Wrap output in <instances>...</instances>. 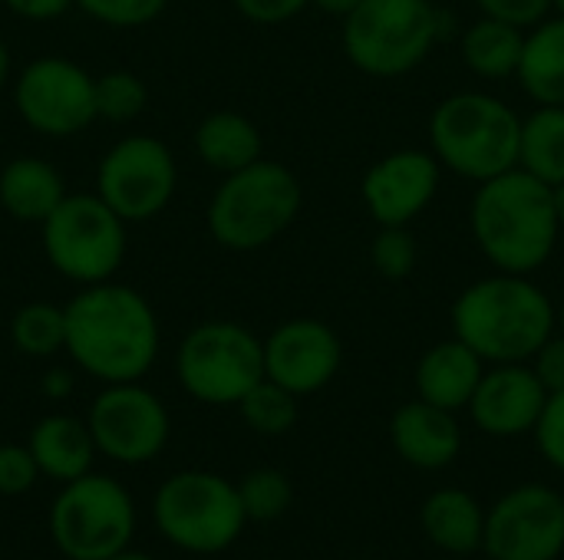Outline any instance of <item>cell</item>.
<instances>
[{"label": "cell", "mask_w": 564, "mask_h": 560, "mask_svg": "<svg viewBox=\"0 0 564 560\" xmlns=\"http://www.w3.org/2000/svg\"><path fill=\"white\" fill-rule=\"evenodd\" d=\"M423 535L446 554L466 558L482 551L486 538V512L463 488H440L423 502L420 512Z\"/></svg>", "instance_id": "44dd1931"}, {"label": "cell", "mask_w": 564, "mask_h": 560, "mask_svg": "<svg viewBox=\"0 0 564 560\" xmlns=\"http://www.w3.org/2000/svg\"><path fill=\"white\" fill-rule=\"evenodd\" d=\"M69 386H73V380H69V373H66V370H53V373H46V376H43V393H46L50 399H63V396H69Z\"/></svg>", "instance_id": "f35d334b"}, {"label": "cell", "mask_w": 564, "mask_h": 560, "mask_svg": "<svg viewBox=\"0 0 564 560\" xmlns=\"http://www.w3.org/2000/svg\"><path fill=\"white\" fill-rule=\"evenodd\" d=\"M301 201L297 175L281 162L258 158L225 175L208 205V231L228 251H261L291 228Z\"/></svg>", "instance_id": "5b68a950"}, {"label": "cell", "mask_w": 564, "mask_h": 560, "mask_svg": "<svg viewBox=\"0 0 564 560\" xmlns=\"http://www.w3.org/2000/svg\"><path fill=\"white\" fill-rule=\"evenodd\" d=\"M516 76L539 106H564V17L542 20L525 33Z\"/></svg>", "instance_id": "cb8c5ba5"}, {"label": "cell", "mask_w": 564, "mask_h": 560, "mask_svg": "<svg viewBox=\"0 0 564 560\" xmlns=\"http://www.w3.org/2000/svg\"><path fill=\"white\" fill-rule=\"evenodd\" d=\"M522 50H525L522 26H512L496 17H482L463 33V59L482 79L516 76L522 63Z\"/></svg>", "instance_id": "d4e9b609"}, {"label": "cell", "mask_w": 564, "mask_h": 560, "mask_svg": "<svg viewBox=\"0 0 564 560\" xmlns=\"http://www.w3.org/2000/svg\"><path fill=\"white\" fill-rule=\"evenodd\" d=\"M482 551L492 560H558L564 498L549 485H519L486 512Z\"/></svg>", "instance_id": "4fadbf2b"}, {"label": "cell", "mask_w": 564, "mask_h": 560, "mask_svg": "<svg viewBox=\"0 0 564 560\" xmlns=\"http://www.w3.org/2000/svg\"><path fill=\"white\" fill-rule=\"evenodd\" d=\"M482 373L486 360L473 347H466L459 337L443 340L426 350L416 366V396L449 413L469 409Z\"/></svg>", "instance_id": "d6986e66"}, {"label": "cell", "mask_w": 564, "mask_h": 560, "mask_svg": "<svg viewBox=\"0 0 564 560\" xmlns=\"http://www.w3.org/2000/svg\"><path fill=\"white\" fill-rule=\"evenodd\" d=\"M440 175L443 165L433 152L400 149L367 168L360 195L377 224H410L436 198Z\"/></svg>", "instance_id": "2e32d148"}, {"label": "cell", "mask_w": 564, "mask_h": 560, "mask_svg": "<svg viewBox=\"0 0 564 560\" xmlns=\"http://www.w3.org/2000/svg\"><path fill=\"white\" fill-rule=\"evenodd\" d=\"M40 475V465L30 452V446H0V495L17 498L33 488Z\"/></svg>", "instance_id": "d6a6232c"}, {"label": "cell", "mask_w": 564, "mask_h": 560, "mask_svg": "<svg viewBox=\"0 0 564 560\" xmlns=\"http://www.w3.org/2000/svg\"><path fill=\"white\" fill-rule=\"evenodd\" d=\"M63 198L66 185L59 172L36 155L10 158L0 172V205L13 221L43 224L63 205Z\"/></svg>", "instance_id": "ffe728a7"}, {"label": "cell", "mask_w": 564, "mask_h": 560, "mask_svg": "<svg viewBox=\"0 0 564 560\" xmlns=\"http://www.w3.org/2000/svg\"><path fill=\"white\" fill-rule=\"evenodd\" d=\"M344 347L337 333L314 317L281 323L264 340V376L294 396L321 393L340 370Z\"/></svg>", "instance_id": "9a60e30c"}, {"label": "cell", "mask_w": 564, "mask_h": 560, "mask_svg": "<svg viewBox=\"0 0 564 560\" xmlns=\"http://www.w3.org/2000/svg\"><path fill=\"white\" fill-rule=\"evenodd\" d=\"M231 3L238 7L241 17L254 23H284L297 17L304 7H311V0H231Z\"/></svg>", "instance_id": "8d00e7d4"}, {"label": "cell", "mask_w": 564, "mask_h": 560, "mask_svg": "<svg viewBox=\"0 0 564 560\" xmlns=\"http://www.w3.org/2000/svg\"><path fill=\"white\" fill-rule=\"evenodd\" d=\"M30 452L40 465V475H50L56 482H73L89 475L96 442L86 422L73 416H46L30 432Z\"/></svg>", "instance_id": "7402d4cb"}, {"label": "cell", "mask_w": 564, "mask_h": 560, "mask_svg": "<svg viewBox=\"0 0 564 560\" xmlns=\"http://www.w3.org/2000/svg\"><path fill=\"white\" fill-rule=\"evenodd\" d=\"M152 515L162 538L188 554H221L248 525L238 485L212 472H178L165 479L155 492Z\"/></svg>", "instance_id": "52a82bcc"}, {"label": "cell", "mask_w": 564, "mask_h": 560, "mask_svg": "<svg viewBox=\"0 0 564 560\" xmlns=\"http://www.w3.org/2000/svg\"><path fill=\"white\" fill-rule=\"evenodd\" d=\"M360 3L364 0H311V7H317V10H324L330 17H350Z\"/></svg>", "instance_id": "ab89813d"}, {"label": "cell", "mask_w": 564, "mask_h": 560, "mask_svg": "<svg viewBox=\"0 0 564 560\" xmlns=\"http://www.w3.org/2000/svg\"><path fill=\"white\" fill-rule=\"evenodd\" d=\"M96 452L122 465L152 462L169 442V413L162 399L139 383H109L86 419Z\"/></svg>", "instance_id": "5bb4252c"}, {"label": "cell", "mask_w": 564, "mask_h": 560, "mask_svg": "<svg viewBox=\"0 0 564 560\" xmlns=\"http://www.w3.org/2000/svg\"><path fill=\"white\" fill-rule=\"evenodd\" d=\"M416 238L410 224H380L370 241V264L387 281H406L416 271Z\"/></svg>", "instance_id": "4dcf8cb0"}, {"label": "cell", "mask_w": 564, "mask_h": 560, "mask_svg": "<svg viewBox=\"0 0 564 560\" xmlns=\"http://www.w3.org/2000/svg\"><path fill=\"white\" fill-rule=\"evenodd\" d=\"M545 403L549 393L529 363H496L482 373L469 416L486 436L512 439L535 432Z\"/></svg>", "instance_id": "e0dca14e"}, {"label": "cell", "mask_w": 564, "mask_h": 560, "mask_svg": "<svg viewBox=\"0 0 564 560\" xmlns=\"http://www.w3.org/2000/svg\"><path fill=\"white\" fill-rule=\"evenodd\" d=\"M443 26L430 0H364L344 17V53L367 76H403L436 46Z\"/></svg>", "instance_id": "8992f818"}, {"label": "cell", "mask_w": 564, "mask_h": 560, "mask_svg": "<svg viewBox=\"0 0 564 560\" xmlns=\"http://www.w3.org/2000/svg\"><path fill=\"white\" fill-rule=\"evenodd\" d=\"M522 119L509 102L489 92H453L430 116L433 155L443 168L489 182L519 165Z\"/></svg>", "instance_id": "277c9868"}, {"label": "cell", "mask_w": 564, "mask_h": 560, "mask_svg": "<svg viewBox=\"0 0 564 560\" xmlns=\"http://www.w3.org/2000/svg\"><path fill=\"white\" fill-rule=\"evenodd\" d=\"M297 399L301 396H294L291 389H284V386H278L274 380H261L241 403H238V409H241V419L248 422V429L251 432H258V436H284V432H291L294 429V422H297Z\"/></svg>", "instance_id": "83f0119b"}, {"label": "cell", "mask_w": 564, "mask_h": 560, "mask_svg": "<svg viewBox=\"0 0 564 560\" xmlns=\"http://www.w3.org/2000/svg\"><path fill=\"white\" fill-rule=\"evenodd\" d=\"M149 102V89L145 83L129 73V69H112L96 76V112L106 122H132L142 116Z\"/></svg>", "instance_id": "f546056e"}, {"label": "cell", "mask_w": 564, "mask_h": 560, "mask_svg": "<svg viewBox=\"0 0 564 560\" xmlns=\"http://www.w3.org/2000/svg\"><path fill=\"white\" fill-rule=\"evenodd\" d=\"M178 165L165 142L152 135L119 139L99 162L96 195L126 221H152L175 195Z\"/></svg>", "instance_id": "8fae6325"}, {"label": "cell", "mask_w": 564, "mask_h": 560, "mask_svg": "<svg viewBox=\"0 0 564 560\" xmlns=\"http://www.w3.org/2000/svg\"><path fill=\"white\" fill-rule=\"evenodd\" d=\"M106 560H155V558H149V554H142V551H119V554H112V558H106Z\"/></svg>", "instance_id": "7bdbcfd3"}, {"label": "cell", "mask_w": 564, "mask_h": 560, "mask_svg": "<svg viewBox=\"0 0 564 560\" xmlns=\"http://www.w3.org/2000/svg\"><path fill=\"white\" fill-rule=\"evenodd\" d=\"M532 370L539 376V383L545 386V393H564V333L562 337H549L539 353L532 356Z\"/></svg>", "instance_id": "d590c367"}, {"label": "cell", "mask_w": 564, "mask_h": 560, "mask_svg": "<svg viewBox=\"0 0 564 560\" xmlns=\"http://www.w3.org/2000/svg\"><path fill=\"white\" fill-rule=\"evenodd\" d=\"M555 323L562 327V333H564V300L558 304V310H555Z\"/></svg>", "instance_id": "ee69618b"}, {"label": "cell", "mask_w": 564, "mask_h": 560, "mask_svg": "<svg viewBox=\"0 0 564 560\" xmlns=\"http://www.w3.org/2000/svg\"><path fill=\"white\" fill-rule=\"evenodd\" d=\"M66 353L102 383H139L159 356L152 304L122 284H89L66 304Z\"/></svg>", "instance_id": "6da1fadb"}, {"label": "cell", "mask_w": 564, "mask_h": 560, "mask_svg": "<svg viewBox=\"0 0 564 560\" xmlns=\"http://www.w3.org/2000/svg\"><path fill=\"white\" fill-rule=\"evenodd\" d=\"M535 446L552 469L564 472V393L549 396L542 419L535 426Z\"/></svg>", "instance_id": "836d02e7"}, {"label": "cell", "mask_w": 564, "mask_h": 560, "mask_svg": "<svg viewBox=\"0 0 564 560\" xmlns=\"http://www.w3.org/2000/svg\"><path fill=\"white\" fill-rule=\"evenodd\" d=\"M50 264L83 287L112 281L126 257V221L99 195H66L40 224Z\"/></svg>", "instance_id": "30bf717a"}, {"label": "cell", "mask_w": 564, "mask_h": 560, "mask_svg": "<svg viewBox=\"0 0 564 560\" xmlns=\"http://www.w3.org/2000/svg\"><path fill=\"white\" fill-rule=\"evenodd\" d=\"M20 119L50 135L66 139L99 119L96 112V76L63 56L33 59L13 86Z\"/></svg>", "instance_id": "7c38bea8"}, {"label": "cell", "mask_w": 564, "mask_h": 560, "mask_svg": "<svg viewBox=\"0 0 564 560\" xmlns=\"http://www.w3.org/2000/svg\"><path fill=\"white\" fill-rule=\"evenodd\" d=\"M175 373L205 406H238L264 380V343L241 323H198L178 347Z\"/></svg>", "instance_id": "ba28073f"}, {"label": "cell", "mask_w": 564, "mask_h": 560, "mask_svg": "<svg viewBox=\"0 0 564 560\" xmlns=\"http://www.w3.org/2000/svg\"><path fill=\"white\" fill-rule=\"evenodd\" d=\"M7 76H10V53H7V43L0 40V86L7 83Z\"/></svg>", "instance_id": "b9f144b4"}, {"label": "cell", "mask_w": 564, "mask_h": 560, "mask_svg": "<svg viewBox=\"0 0 564 560\" xmlns=\"http://www.w3.org/2000/svg\"><path fill=\"white\" fill-rule=\"evenodd\" d=\"M476 7L482 10V17H496L512 26L532 30L535 23L545 20V13L552 10V0H476Z\"/></svg>", "instance_id": "e575fe53"}, {"label": "cell", "mask_w": 564, "mask_h": 560, "mask_svg": "<svg viewBox=\"0 0 564 560\" xmlns=\"http://www.w3.org/2000/svg\"><path fill=\"white\" fill-rule=\"evenodd\" d=\"M53 545L69 560H106L129 548L135 535V508L129 492L109 475H83L66 482L50 512Z\"/></svg>", "instance_id": "9c48e42d"}, {"label": "cell", "mask_w": 564, "mask_h": 560, "mask_svg": "<svg viewBox=\"0 0 564 560\" xmlns=\"http://www.w3.org/2000/svg\"><path fill=\"white\" fill-rule=\"evenodd\" d=\"M169 0H76L83 13L106 26H145L152 23Z\"/></svg>", "instance_id": "1f68e13d"}, {"label": "cell", "mask_w": 564, "mask_h": 560, "mask_svg": "<svg viewBox=\"0 0 564 560\" xmlns=\"http://www.w3.org/2000/svg\"><path fill=\"white\" fill-rule=\"evenodd\" d=\"M552 7H555V10L564 17V0H552Z\"/></svg>", "instance_id": "f6af8a7d"}, {"label": "cell", "mask_w": 564, "mask_h": 560, "mask_svg": "<svg viewBox=\"0 0 564 560\" xmlns=\"http://www.w3.org/2000/svg\"><path fill=\"white\" fill-rule=\"evenodd\" d=\"M261 149H264V142H261L258 125L248 116L231 112V109H218V112L205 116L195 129L198 158L221 175L248 168L251 162L261 158Z\"/></svg>", "instance_id": "603a6c76"}, {"label": "cell", "mask_w": 564, "mask_h": 560, "mask_svg": "<svg viewBox=\"0 0 564 560\" xmlns=\"http://www.w3.org/2000/svg\"><path fill=\"white\" fill-rule=\"evenodd\" d=\"M10 340L23 356L46 360L66 350V307L53 304H26L10 320Z\"/></svg>", "instance_id": "4316f807"}, {"label": "cell", "mask_w": 564, "mask_h": 560, "mask_svg": "<svg viewBox=\"0 0 564 560\" xmlns=\"http://www.w3.org/2000/svg\"><path fill=\"white\" fill-rule=\"evenodd\" d=\"M552 198H555V211H558V221H562L564 228V182L552 185Z\"/></svg>", "instance_id": "60d3db41"}, {"label": "cell", "mask_w": 564, "mask_h": 560, "mask_svg": "<svg viewBox=\"0 0 564 560\" xmlns=\"http://www.w3.org/2000/svg\"><path fill=\"white\" fill-rule=\"evenodd\" d=\"M390 442L406 465H413L420 472H440L459 459L463 429L456 422V413L440 409L416 396L413 403H403L393 413Z\"/></svg>", "instance_id": "ac0fdd59"}, {"label": "cell", "mask_w": 564, "mask_h": 560, "mask_svg": "<svg viewBox=\"0 0 564 560\" xmlns=\"http://www.w3.org/2000/svg\"><path fill=\"white\" fill-rule=\"evenodd\" d=\"M76 0H3V7L23 20H56L63 17Z\"/></svg>", "instance_id": "74e56055"}, {"label": "cell", "mask_w": 564, "mask_h": 560, "mask_svg": "<svg viewBox=\"0 0 564 560\" xmlns=\"http://www.w3.org/2000/svg\"><path fill=\"white\" fill-rule=\"evenodd\" d=\"M469 224L479 251L506 274H535L552 257L562 231L552 185L519 165L479 182Z\"/></svg>", "instance_id": "7a4b0ae2"}, {"label": "cell", "mask_w": 564, "mask_h": 560, "mask_svg": "<svg viewBox=\"0 0 564 560\" xmlns=\"http://www.w3.org/2000/svg\"><path fill=\"white\" fill-rule=\"evenodd\" d=\"M238 498H241V508H245V518L248 521L268 525V521H278L291 508L294 488H291V479L284 472H278V469H258V472H251V475L241 479Z\"/></svg>", "instance_id": "f1b7e54d"}, {"label": "cell", "mask_w": 564, "mask_h": 560, "mask_svg": "<svg viewBox=\"0 0 564 560\" xmlns=\"http://www.w3.org/2000/svg\"><path fill=\"white\" fill-rule=\"evenodd\" d=\"M555 327V307L529 274L499 271L469 284L453 304V333L489 366L529 363Z\"/></svg>", "instance_id": "3957f363"}, {"label": "cell", "mask_w": 564, "mask_h": 560, "mask_svg": "<svg viewBox=\"0 0 564 560\" xmlns=\"http://www.w3.org/2000/svg\"><path fill=\"white\" fill-rule=\"evenodd\" d=\"M519 168L532 172L545 185L564 182V106H539L522 119Z\"/></svg>", "instance_id": "484cf974"}]
</instances>
